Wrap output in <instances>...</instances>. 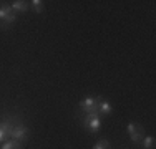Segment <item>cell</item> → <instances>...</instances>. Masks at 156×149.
Returning a JSON list of instances; mask_svg holds the SVG:
<instances>
[{
  "label": "cell",
  "mask_w": 156,
  "mask_h": 149,
  "mask_svg": "<svg viewBox=\"0 0 156 149\" xmlns=\"http://www.w3.org/2000/svg\"><path fill=\"white\" fill-rule=\"evenodd\" d=\"M17 17L10 5H0V28L7 30L12 23H15Z\"/></svg>",
  "instance_id": "obj_1"
},
{
  "label": "cell",
  "mask_w": 156,
  "mask_h": 149,
  "mask_svg": "<svg viewBox=\"0 0 156 149\" xmlns=\"http://www.w3.org/2000/svg\"><path fill=\"white\" fill-rule=\"evenodd\" d=\"M83 126H85V129H88V131H91V133H98L100 128H101V116H100L98 113L85 114Z\"/></svg>",
  "instance_id": "obj_2"
},
{
  "label": "cell",
  "mask_w": 156,
  "mask_h": 149,
  "mask_svg": "<svg viewBox=\"0 0 156 149\" xmlns=\"http://www.w3.org/2000/svg\"><path fill=\"white\" fill-rule=\"evenodd\" d=\"M98 98L100 96H87L85 99L80 101V111L85 114L98 113Z\"/></svg>",
  "instance_id": "obj_3"
},
{
  "label": "cell",
  "mask_w": 156,
  "mask_h": 149,
  "mask_svg": "<svg viewBox=\"0 0 156 149\" xmlns=\"http://www.w3.org/2000/svg\"><path fill=\"white\" fill-rule=\"evenodd\" d=\"M128 136H129V139H131L133 143L140 144L141 141H143V137H144V129L141 128L138 123H129L128 124Z\"/></svg>",
  "instance_id": "obj_4"
},
{
  "label": "cell",
  "mask_w": 156,
  "mask_h": 149,
  "mask_svg": "<svg viewBox=\"0 0 156 149\" xmlns=\"http://www.w3.org/2000/svg\"><path fill=\"white\" fill-rule=\"evenodd\" d=\"M28 137H30V131H28L27 126H23L22 123L15 124V128H13V131H12V139H15L18 143L23 144L25 141H28Z\"/></svg>",
  "instance_id": "obj_5"
},
{
  "label": "cell",
  "mask_w": 156,
  "mask_h": 149,
  "mask_svg": "<svg viewBox=\"0 0 156 149\" xmlns=\"http://www.w3.org/2000/svg\"><path fill=\"white\" fill-rule=\"evenodd\" d=\"M111 111H113V106L100 96V98H98V114H100V116H106V114L111 113Z\"/></svg>",
  "instance_id": "obj_6"
},
{
  "label": "cell",
  "mask_w": 156,
  "mask_h": 149,
  "mask_svg": "<svg viewBox=\"0 0 156 149\" xmlns=\"http://www.w3.org/2000/svg\"><path fill=\"white\" fill-rule=\"evenodd\" d=\"M12 10L13 12H18V13H25L28 10V7H30V2H25V0H15V2L12 3Z\"/></svg>",
  "instance_id": "obj_7"
},
{
  "label": "cell",
  "mask_w": 156,
  "mask_h": 149,
  "mask_svg": "<svg viewBox=\"0 0 156 149\" xmlns=\"http://www.w3.org/2000/svg\"><path fill=\"white\" fill-rule=\"evenodd\" d=\"M22 147H23L22 143H18V141H15V139H9L0 146V149H22Z\"/></svg>",
  "instance_id": "obj_8"
},
{
  "label": "cell",
  "mask_w": 156,
  "mask_h": 149,
  "mask_svg": "<svg viewBox=\"0 0 156 149\" xmlns=\"http://www.w3.org/2000/svg\"><path fill=\"white\" fill-rule=\"evenodd\" d=\"M30 7H32V10L35 13H42L43 12V2H42V0H32Z\"/></svg>",
  "instance_id": "obj_9"
},
{
  "label": "cell",
  "mask_w": 156,
  "mask_h": 149,
  "mask_svg": "<svg viewBox=\"0 0 156 149\" xmlns=\"http://www.w3.org/2000/svg\"><path fill=\"white\" fill-rule=\"evenodd\" d=\"M141 144H143L144 149H153L154 147V137L153 136H144L143 141H141Z\"/></svg>",
  "instance_id": "obj_10"
},
{
  "label": "cell",
  "mask_w": 156,
  "mask_h": 149,
  "mask_svg": "<svg viewBox=\"0 0 156 149\" xmlns=\"http://www.w3.org/2000/svg\"><path fill=\"white\" fill-rule=\"evenodd\" d=\"M93 149H110V141H106V139L98 141V143L93 146Z\"/></svg>",
  "instance_id": "obj_11"
}]
</instances>
